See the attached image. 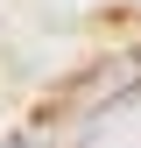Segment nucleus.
Masks as SVG:
<instances>
[{
    "label": "nucleus",
    "instance_id": "nucleus-1",
    "mask_svg": "<svg viewBox=\"0 0 141 148\" xmlns=\"http://www.w3.org/2000/svg\"><path fill=\"white\" fill-rule=\"evenodd\" d=\"M0 148H49V134H42V127H21V134H7Z\"/></svg>",
    "mask_w": 141,
    "mask_h": 148
}]
</instances>
